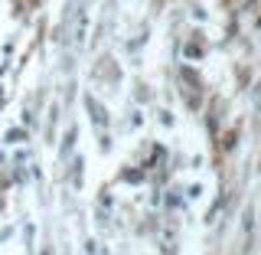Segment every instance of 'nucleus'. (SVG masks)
Listing matches in <instances>:
<instances>
[]
</instances>
